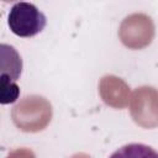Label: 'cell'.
<instances>
[{"instance_id": "obj_1", "label": "cell", "mask_w": 158, "mask_h": 158, "mask_svg": "<svg viewBox=\"0 0 158 158\" xmlns=\"http://www.w3.org/2000/svg\"><path fill=\"white\" fill-rule=\"evenodd\" d=\"M51 102L40 95H27L21 99L11 110V118L15 126L23 132L36 133L43 131L52 120Z\"/></svg>"}, {"instance_id": "obj_2", "label": "cell", "mask_w": 158, "mask_h": 158, "mask_svg": "<svg viewBox=\"0 0 158 158\" xmlns=\"http://www.w3.org/2000/svg\"><path fill=\"white\" fill-rule=\"evenodd\" d=\"M46 15L31 2H16L11 6L7 15L10 31L19 37H33L46 26Z\"/></svg>"}, {"instance_id": "obj_3", "label": "cell", "mask_w": 158, "mask_h": 158, "mask_svg": "<svg viewBox=\"0 0 158 158\" xmlns=\"http://www.w3.org/2000/svg\"><path fill=\"white\" fill-rule=\"evenodd\" d=\"M156 35L153 20L142 12L126 16L118 28V37L122 44L130 49H142L148 47Z\"/></svg>"}, {"instance_id": "obj_4", "label": "cell", "mask_w": 158, "mask_h": 158, "mask_svg": "<svg viewBox=\"0 0 158 158\" xmlns=\"http://www.w3.org/2000/svg\"><path fill=\"white\" fill-rule=\"evenodd\" d=\"M130 114L142 128L158 127V89L148 85L137 88L130 98Z\"/></svg>"}, {"instance_id": "obj_5", "label": "cell", "mask_w": 158, "mask_h": 158, "mask_svg": "<svg viewBox=\"0 0 158 158\" xmlns=\"http://www.w3.org/2000/svg\"><path fill=\"white\" fill-rule=\"evenodd\" d=\"M99 94L102 101L114 109H125L131 98L130 86L116 75H105L99 81Z\"/></svg>"}, {"instance_id": "obj_6", "label": "cell", "mask_w": 158, "mask_h": 158, "mask_svg": "<svg viewBox=\"0 0 158 158\" xmlns=\"http://www.w3.org/2000/svg\"><path fill=\"white\" fill-rule=\"evenodd\" d=\"M1 75L16 81L22 72V59L19 52L9 44H1Z\"/></svg>"}, {"instance_id": "obj_7", "label": "cell", "mask_w": 158, "mask_h": 158, "mask_svg": "<svg viewBox=\"0 0 158 158\" xmlns=\"http://www.w3.org/2000/svg\"><path fill=\"white\" fill-rule=\"evenodd\" d=\"M109 158H158V152L143 143H130L120 147Z\"/></svg>"}, {"instance_id": "obj_8", "label": "cell", "mask_w": 158, "mask_h": 158, "mask_svg": "<svg viewBox=\"0 0 158 158\" xmlns=\"http://www.w3.org/2000/svg\"><path fill=\"white\" fill-rule=\"evenodd\" d=\"M20 96V86L6 75L0 77V102L2 105L15 102Z\"/></svg>"}, {"instance_id": "obj_9", "label": "cell", "mask_w": 158, "mask_h": 158, "mask_svg": "<svg viewBox=\"0 0 158 158\" xmlns=\"http://www.w3.org/2000/svg\"><path fill=\"white\" fill-rule=\"evenodd\" d=\"M6 158H36V154L30 148L21 147V148H16L11 151Z\"/></svg>"}, {"instance_id": "obj_10", "label": "cell", "mask_w": 158, "mask_h": 158, "mask_svg": "<svg viewBox=\"0 0 158 158\" xmlns=\"http://www.w3.org/2000/svg\"><path fill=\"white\" fill-rule=\"evenodd\" d=\"M70 158H91L89 154H86V153H83V152H80V153H75V154H73Z\"/></svg>"}]
</instances>
